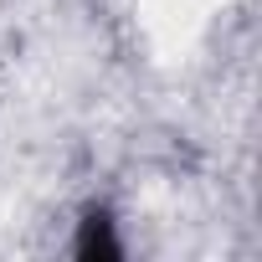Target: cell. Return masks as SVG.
<instances>
[{
    "mask_svg": "<svg viewBox=\"0 0 262 262\" xmlns=\"http://www.w3.org/2000/svg\"><path fill=\"white\" fill-rule=\"evenodd\" d=\"M77 252H82V257H118V242L108 236V216H88Z\"/></svg>",
    "mask_w": 262,
    "mask_h": 262,
    "instance_id": "6da1fadb",
    "label": "cell"
}]
</instances>
